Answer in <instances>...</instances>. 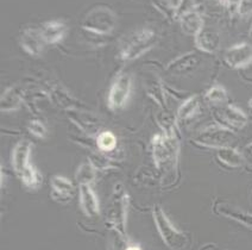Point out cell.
<instances>
[{
	"instance_id": "cell-1",
	"label": "cell",
	"mask_w": 252,
	"mask_h": 250,
	"mask_svg": "<svg viewBox=\"0 0 252 250\" xmlns=\"http://www.w3.org/2000/svg\"><path fill=\"white\" fill-rule=\"evenodd\" d=\"M31 144L29 141L22 140L14 146L12 165L22 182L29 188H37L41 183V175L30 162Z\"/></svg>"
},
{
	"instance_id": "cell-2",
	"label": "cell",
	"mask_w": 252,
	"mask_h": 250,
	"mask_svg": "<svg viewBox=\"0 0 252 250\" xmlns=\"http://www.w3.org/2000/svg\"><path fill=\"white\" fill-rule=\"evenodd\" d=\"M153 217L158 230L159 236L163 242L170 250H183L188 244V237L185 232L177 230L170 219L164 214L161 206L155 205L153 209Z\"/></svg>"
},
{
	"instance_id": "cell-3",
	"label": "cell",
	"mask_w": 252,
	"mask_h": 250,
	"mask_svg": "<svg viewBox=\"0 0 252 250\" xmlns=\"http://www.w3.org/2000/svg\"><path fill=\"white\" fill-rule=\"evenodd\" d=\"M179 150L180 146L175 135H157L153 140L154 160L159 169H171L176 167Z\"/></svg>"
},
{
	"instance_id": "cell-4",
	"label": "cell",
	"mask_w": 252,
	"mask_h": 250,
	"mask_svg": "<svg viewBox=\"0 0 252 250\" xmlns=\"http://www.w3.org/2000/svg\"><path fill=\"white\" fill-rule=\"evenodd\" d=\"M156 43V34L151 29H142L136 31L126 39L122 50L120 57L125 61H133L154 47Z\"/></svg>"
},
{
	"instance_id": "cell-5",
	"label": "cell",
	"mask_w": 252,
	"mask_h": 250,
	"mask_svg": "<svg viewBox=\"0 0 252 250\" xmlns=\"http://www.w3.org/2000/svg\"><path fill=\"white\" fill-rule=\"evenodd\" d=\"M236 141V132L219 124L206 126L201 131L197 132L196 136L194 137V142L196 144L216 149L232 146Z\"/></svg>"
},
{
	"instance_id": "cell-6",
	"label": "cell",
	"mask_w": 252,
	"mask_h": 250,
	"mask_svg": "<svg viewBox=\"0 0 252 250\" xmlns=\"http://www.w3.org/2000/svg\"><path fill=\"white\" fill-rule=\"evenodd\" d=\"M117 24L116 14L106 6H98L87 13L82 21V28L98 35H107L114 30Z\"/></svg>"
},
{
	"instance_id": "cell-7",
	"label": "cell",
	"mask_w": 252,
	"mask_h": 250,
	"mask_svg": "<svg viewBox=\"0 0 252 250\" xmlns=\"http://www.w3.org/2000/svg\"><path fill=\"white\" fill-rule=\"evenodd\" d=\"M214 117H216L217 124L230 129L234 132L244 129L249 120L244 111L240 110L238 106L231 104L217 108L214 111Z\"/></svg>"
},
{
	"instance_id": "cell-8",
	"label": "cell",
	"mask_w": 252,
	"mask_h": 250,
	"mask_svg": "<svg viewBox=\"0 0 252 250\" xmlns=\"http://www.w3.org/2000/svg\"><path fill=\"white\" fill-rule=\"evenodd\" d=\"M132 90V77L128 73L119 74L114 79L108 94V106L112 110L122 108L127 103Z\"/></svg>"
},
{
	"instance_id": "cell-9",
	"label": "cell",
	"mask_w": 252,
	"mask_h": 250,
	"mask_svg": "<svg viewBox=\"0 0 252 250\" xmlns=\"http://www.w3.org/2000/svg\"><path fill=\"white\" fill-rule=\"evenodd\" d=\"M252 61V47L249 43H238L232 45L225 53V62L233 70H240Z\"/></svg>"
},
{
	"instance_id": "cell-10",
	"label": "cell",
	"mask_w": 252,
	"mask_h": 250,
	"mask_svg": "<svg viewBox=\"0 0 252 250\" xmlns=\"http://www.w3.org/2000/svg\"><path fill=\"white\" fill-rule=\"evenodd\" d=\"M21 45L28 54L32 56H38L42 53L44 39L41 35V30L33 28L25 29L21 35Z\"/></svg>"
},
{
	"instance_id": "cell-11",
	"label": "cell",
	"mask_w": 252,
	"mask_h": 250,
	"mask_svg": "<svg viewBox=\"0 0 252 250\" xmlns=\"http://www.w3.org/2000/svg\"><path fill=\"white\" fill-rule=\"evenodd\" d=\"M195 38V45L202 53L213 54L220 47V36L214 29L212 28H203Z\"/></svg>"
},
{
	"instance_id": "cell-12",
	"label": "cell",
	"mask_w": 252,
	"mask_h": 250,
	"mask_svg": "<svg viewBox=\"0 0 252 250\" xmlns=\"http://www.w3.org/2000/svg\"><path fill=\"white\" fill-rule=\"evenodd\" d=\"M180 25L183 33L195 37L205 28V22L199 11L188 10L180 16Z\"/></svg>"
},
{
	"instance_id": "cell-13",
	"label": "cell",
	"mask_w": 252,
	"mask_h": 250,
	"mask_svg": "<svg viewBox=\"0 0 252 250\" xmlns=\"http://www.w3.org/2000/svg\"><path fill=\"white\" fill-rule=\"evenodd\" d=\"M39 30H41V35L45 43L55 44L64 38L65 33H67V25L59 21H51L44 23Z\"/></svg>"
},
{
	"instance_id": "cell-14",
	"label": "cell",
	"mask_w": 252,
	"mask_h": 250,
	"mask_svg": "<svg viewBox=\"0 0 252 250\" xmlns=\"http://www.w3.org/2000/svg\"><path fill=\"white\" fill-rule=\"evenodd\" d=\"M80 204L82 211L88 217H93L99 214L100 206L98 197L90 185L80 186Z\"/></svg>"
},
{
	"instance_id": "cell-15",
	"label": "cell",
	"mask_w": 252,
	"mask_h": 250,
	"mask_svg": "<svg viewBox=\"0 0 252 250\" xmlns=\"http://www.w3.org/2000/svg\"><path fill=\"white\" fill-rule=\"evenodd\" d=\"M200 65V56L195 53H188L174 60L168 66V71L174 74H185L194 71Z\"/></svg>"
},
{
	"instance_id": "cell-16",
	"label": "cell",
	"mask_w": 252,
	"mask_h": 250,
	"mask_svg": "<svg viewBox=\"0 0 252 250\" xmlns=\"http://www.w3.org/2000/svg\"><path fill=\"white\" fill-rule=\"evenodd\" d=\"M51 188H53L54 197L59 202H68L73 198L74 186L67 178L60 177V175L54 177L51 179Z\"/></svg>"
},
{
	"instance_id": "cell-17",
	"label": "cell",
	"mask_w": 252,
	"mask_h": 250,
	"mask_svg": "<svg viewBox=\"0 0 252 250\" xmlns=\"http://www.w3.org/2000/svg\"><path fill=\"white\" fill-rule=\"evenodd\" d=\"M217 159L230 168H239L244 165V157L240 151L237 150L233 146H227V148L218 149Z\"/></svg>"
},
{
	"instance_id": "cell-18",
	"label": "cell",
	"mask_w": 252,
	"mask_h": 250,
	"mask_svg": "<svg viewBox=\"0 0 252 250\" xmlns=\"http://www.w3.org/2000/svg\"><path fill=\"white\" fill-rule=\"evenodd\" d=\"M200 108H201L200 98L197 96L190 97L179 107V111H177V120L179 122H187V120L193 119L200 112Z\"/></svg>"
},
{
	"instance_id": "cell-19",
	"label": "cell",
	"mask_w": 252,
	"mask_h": 250,
	"mask_svg": "<svg viewBox=\"0 0 252 250\" xmlns=\"http://www.w3.org/2000/svg\"><path fill=\"white\" fill-rule=\"evenodd\" d=\"M22 104L21 92L16 87H10L2 93L1 96V111L10 112L18 110Z\"/></svg>"
},
{
	"instance_id": "cell-20",
	"label": "cell",
	"mask_w": 252,
	"mask_h": 250,
	"mask_svg": "<svg viewBox=\"0 0 252 250\" xmlns=\"http://www.w3.org/2000/svg\"><path fill=\"white\" fill-rule=\"evenodd\" d=\"M218 212L221 214L225 217L231 218V219L237 220L243 225L248 226V228L252 229V214H246V212H242L239 210H234L230 208V206H226V205H219L218 206Z\"/></svg>"
},
{
	"instance_id": "cell-21",
	"label": "cell",
	"mask_w": 252,
	"mask_h": 250,
	"mask_svg": "<svg viewBox=\"0 0 252 250\" xmlns=\"http://www.w3.org/2000/svg\"><path fill=\"white\" fill-rule=\"evenodd\" d=\"M206 102L213 105H224L228 102V94L225 87L220 85H214L206 92Z\"/></svg>"
},
{
	"instance_id": "cell-22",
	"label": "cell",
	"mask_w": 252,
	"mask_h": 250,
	"mask_svg": "<svg viewBox=\"0 0 252 250\" xmlns=\"http://www.w3.org/2000/svg\"><path fill=\"white\" fill-rule=\"evenodd\" d=\"M76 181L81 185H90L92 181L95 178V172H94L93 166L91 163H81L79 168H77L75 174Z\"/></svg>"
},
{
	"instance_id": "cell-23",
	"label": "cell",
	"mask_w": 252,
	"mask_h": 250,
	"mask_svg": "<svg viewBox=\"0 0 252 250\" xmlns=\"http://www.w3.org/2000/svg\"><path fill=\"white\" fill-rule=\"evenodd\" d=\"M96 144L102 151H112L117 146V137L113 132L104 131L96 139Z\"/></svg>"
},
{
	"instance_id": "cell-24",
	"label": "cell",
	"mask_w": 252,
	"mask_h": 250,
	"mask_svg": "<svg viewBox=\"0 0 252 250\" xmlns=\"http://www.w3.org/2000/svg\"><path fill=\"white\" fill-rule=\"evenodd\" d=\"M29 131L32 135H35V136L39 137V139H44L47 136V128H45L43 123L37 119L30 120V123H29Z\"/></svg>"
},
{
	"instance_id": "cell-25",
	"label": "cell",
	"mask_w": 252,
	"mask_h": 250,
	"mask_svg": "<svg viewBox=\"0 0 252 250\" xmlns=\"http://www.w3.org/2000/svg\"><path fill=\"white\" fill-rule=\"evenodd\" d=\"M243 157H244V165L252 169V143L248 144L243 150Z\"/></svg>"
},
{
	"instance_id": "cell-26",
	"label": "cell",
	"mask_w": 252,
	"mask_h": 250,
	"mask_svg": "<svg viewBox=\"0 0 252 250\" xmlns=\"http://www.w3.org/2000/svg\"><path fill=\"white\" fill-rule=\"evenodd\" d=\"M252 12V1H240L238 13L242 16H246Z\"/></svg>"
},
{
	"instance_id": "cell-27",
	"label": "cell",
	"mask_w": 252,
	"mask_h": 250,
	"mask_svg": "<svg viewBox=\"0 0 252 250\" xmlns=\"http://www.w3.org/2000/svg\"><path fill=\"white\" fill-rule=\"evenodd\" d=\"M125 250H142V249H140L138 246H130V247H127Z\"/></svg>"
},
{
	"instance_id": "cell-28",
	"label": "cell",
	"mask_w": 252,
	"mask_h": 250,
	"mask_svg": "<svg viewBox=\"0 0 252 250\" xmlns=\"http://www.w3.org/2000/svg\"><path fill=\"white\" fill-rule=\"evenodd\" d=\"M249 106H250V108H251V112H252V99L250 100V102H249Z\"/></svg>"
},
{
	"instance_id": "cell-29",
	"label": "cell",
	"mask_w": 252,
	"mask_h": 250,
	"mask_svg": "<svg viewBox=\"0 0 252 250\" xmlns=\"http://www.w3.org/2000/svg\"><path fill=\"white\" fill-rule=\"evenodd\" d=\"M250 33H251V36H252V27H251V30H250Z\"/></svg>"
},
{
	"instance_id": "cell-30",
	"label": "cell",
	"mask_w": 252,
	"mask_h": 250,
	"mask_svg": "<svg viewBox=\"0 0 252 250\" xmlns=\"http://www.w3.org/2000/svg\"><path fill=\"white\" fill-rule=\"evenodd\" d=\"M251 65H252V61H251Z\"/></svg>"
}]
</instances>
